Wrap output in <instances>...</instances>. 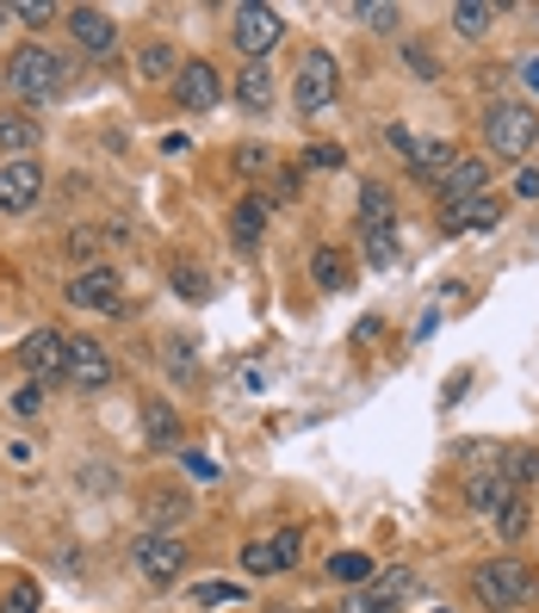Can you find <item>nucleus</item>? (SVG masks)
Masks as SVG:
<instances>
[{"label":"nucleus","instance_id":"f257e3e1","mask_svg":"<svg viewBox=\"0 0 539 613\" xmlns=\"http://www.w3.org/2000/svg\"><path fill=\"white\" fill-rule=\"evenodd\" d=\"M0 81H7V94L25 99V106H50V99H63L68 87H75V63H68L63 50H50L44 38H32V44H19L13 56H7Z\"/></svg>","mask_w":539,"mask_h":613},{"label":"nucleus","instance_id":"f03ea898","mask_svg":"<svg viewBox=\"0 0 539 613\" xmlns=\"http://www.w3.org/2000/svg\"><path fill=\"white\" fill-rule=\"evenodd\" d=\"M539 595V570L527 558H484L472 570V601L484 613H515Z\"/></svg>","mask_w":539,"mask_h":613},{"label":"nucleus","instance_id":"7ed1b4c3","mask_svg":"<svg viewBox=\"0 0 539 613\" xmlns=\"http://www.w3.org/2000/svg\"><path fill=\"white\" fill-rule=\"evenodd\" d=\"M484 142H490V156L521 161L539 142V106H527V99H490L484 106Z\"/></svg>","mask_w":539,"mask_h":613},{"label":"nucleus","instance_id":"20e7f679","mask_svg":"<svg viewBox=\"0 0 539 613\" xmlns=\"http://www.w3.org/2000/svg\"><path fill=\"white\" fill-rule=\"evenodd\" d=\"M335 99H341V63H335L329 50H304L298 75H292V106H298L304 118H317Z\"/></svg>","mask_w":539,"mask_h":613},{"label":"nucleus","instance_id":"39448f33","mask_svg":"<svg viewBox=\"0 0 539 613\" xmlns=\"http://www.w3.org/2000/svg\"><path fill=\"white\" fill-rule=\"evenodd\" d=\"M286 38V13L279 7H261V0H242L236 13H230V44L249 56V63H261L273 44Z\"/></svg>","mask_w":539,"mask_h":613},{"label":"nucleus","instance_id":"423d86ee","mask_svg":"<svg viewBox=\"0 0 539 613\" xmlns=\"http://www.w3.org/2000/svg\"><path fill=\"white\" fill-rule=\"evenodd\" d=\"M130 570H137L149 589H175L180 570H187V539L180 533H144L130 546Z\"/></svg>","mask_w":539,"mask_h":613},{"label":"nucleus","instance_id":"0eeeda50","mask_svg":"<svg viewBox=\"0 0 539 613\" xmlns=\"http://www.w3.org/2000/svg\"><path fill=\"white\" fill-rule=\"evenodd\" d=\"M63 298L75 304V310H99V316H118L125 310V285H118V267H106V261H94V267H75L63 285Z\"/></svg>","mask_w":539,"mask_h":613},{"label":"nucleus","instance_id":"6e6552de","mask_svg":"<svg viewBox=\"0 0 539 613\" xmlns=\"http://www.w3.org/2000/svg\"><path fill=\"white\" fill-rule=\"evenodd\" d=\"M415 577L410 570H391V577H372L366 589H348L341 595V613H397L403 601H410Z\"/></svg>","mask_w":539,"mask_h":613},{"label":"nucleus","instance_id":"1a4fd4ad","mask_svg":"<svg viewBox=\"0 0 539 613\" xmlns=\"http://www.w3.org/2000/svg\"><path fill=\"white\" fill-rule=\"evenodd\" d=\"M38 199H44V168H38L32 156H25V161H0V211L19 218V211H32Z\"/></svg>","mask_w":539,"mask_h":613},{"label":"nucleus","instance_id":"9d476101","mask_svg":"<svg viewBox=\"0 0 539 613\" xmlns=\"http://www.w3.org/2000/svg\"><path fill=\"white\" fill-rule=\"evenodd\" d=\"M19 366L32 378H68V335H56V329H32L25 341H19Z\"/></svg>","mask_w":539,"mask_h":613},{"label":"nucleus","instance_id":"9b49d317","mask_svg":"<svg viewBox=\"0 0 539 613\" xmlns=\"http://www.w3.org/2000/svg\"><path fill=\"white\" fill-rule=\"evenodd\" d=\"M441 211H453V204H472V199H484L490 192V161L484 156H459L453 168L441 173Z\"/></svg>","mask_w":539,"mask_h":613},{"label":"nucleus","instance_id":"f8f14e48","mask_svg":"<svg viewBox=\"0 0 539 613\" xmlns=\"http://www.w3.org/2000/svg\"><path fill=\"white\" fill-rule=\"evenodd\" d=\"M68 384H81V391H106L112 384V353L94 335H68Z\"/></svg>","mask_w":539,"mask_h":613},{"label":"nucleus","instance_id":"ddd939ff","mask_svg":"<svg viewBox=\"0 0 539 613\" xmlns=\"http://www.w3.org/2000/svg\"><path fill=\"white\" fill-rule=\"evenodd\" d=\"M68 38H75L87 56H112V44H118V19L99 13V7H68Z\"/></svg>","mask_w":539,"mask_h":613},{"label":"nucleus","instance_id":"4468645a","mask_svg":"<svg viewBox=\"0 0 539 613\" xmlns=\"http://www.w3.org/2000/svg\"><path fill=\"white\" fill-rule=\"evenodd\" d=\"M515 496H521V489L508 484L503 472H465V508H472V515L496 520L508 503H515Z\"/></svg>","mask_w":539,"mask_h":613},{"label":"nucleus","instance_id":"2eb2a0df","mask_svg":"<svg viewBox=\"0 0 539 613\" xmlns=\"http://www.w3.org/2000/svg\"><path fill=\"white\" fill-rule=\"evenodd\" d=\"M175 99H180V112H211L223 99V81H218V68L211 63H187L175 75Z\"/></svg>","mask_w":539,"mask_h":613},{"label":"nucleus","instance_id":"dca6fc26","mask_svg":"<svg viewBox=\"0 0 539 613\" xmlns=\"http://www.w3.org/2000/svg\"><path fill=\"white\" fill-rule=\"evenodd\" d=\"M496 223H503V199H496V192H484V199H472V204H453V211H441V236L496 230Z\"/></svg>","mask_w":539,"mask_h":613},{"label":"nucleus","instance_id":"f3484780","mask_svg":"<svg viewBox=\"0 0 539 613\" xmlns=\"http://www.w3.org/2000/svg\"><path fill=\"white\" fill-rule=\"evenodd\" d=\"M273 99H279V87H273V68H267V63H242V75H236V106L254 112V118H267Z\"/></svg>","mask_w":539,"mask_h":613},{"label":"nucleus","instance_id":"a211bd4d","mask_svg":"<svg viewBox=\"0 0 539 613\" xmlns=\"http://www.w3.org/2000/svg\"><path fill=\"white\" fill-rule=\"evenodd\" d=\"M38 142H44V125L32 112H0V149H7V161H25Z\"/></svg>","mask_w":539,"mask_h":613},{"label":"nucleus","instance_id":"6ab92c4d","mask_svg":"<svg viewBox=\"0 0 539 613\" xmlns=\"http://www.w3.org/2000/svg\"><path fill=\"white\" fill-rule=\"evenodd\" d=\"M459 161V149L446 137H415V149H410V173L415 180H429V187H441V173Z\"/></svg>","mask_w":539,"mask_h":613},{"label":"nucleus","instance_id":"aec40b11","mask_svg":"<svg viewBox=\"0 0 539 613\" xmlns=\"http://www.w3.org/2000/svg\"><path fill=\"white\" fill-rule=\"evenodd\" d=\"M446 19H453V32L459 38H490L496 32V19H503V7H496V0H453V7H446Z\"/></svg>","mask_w":539,"mask_h":613},{"label":"nucleus","instance_id":"412c9836","mask_svg":"<svg viewBox=\"0 0 539 613\" xmlns=\"http://www.w3.org/2000/svg\"><path fill=\"white\" fill-rule=\"evenodd\" d=\"M310 285H317V292H348V285H353V261L335 249V242H323V249L310 254Z\"/></svg>","mask_w":539,"mask_h":613},{"label":"nucleus","instance_id":"4be33fe9","mask_svg":"<svg viewBox=\"0 0 539 613\" xmlns=\"http://www.w3.org/2000/svg\"><path fill=\"white\" fill-rule=\"evenodd\" d=\"M267 211H273V204L261 199V192L242 199L236 211H230V242H236V249H261V236H267Z\"/></svg>","mask_w":539,"mask_h":613},{"label":"nucleus","instance_id":"5701e85b","mask_svg":"<svg viewBox=\"0 0 539 613\" xmlns=\"http://www.w3.org/2000/svg\"><path fill=\"white\" fill-rule=\"evenodd\" d=\"M144 441L161 446V453L180 446V409L168 403V397H149V403H144Z\"/></svg>","mask_w":539,"mask_h":613},{"label":"nucleus","instance_id":"b1692460","mask_svg":"<svg viewBox=\"0 0 539 613\" xmlns=\"http://www.w3.org/2000/svg\"><path fill=\"white\" fill-rule=\"evenodd\" d=\"M397 223V199L384 180H360V230H391Z\"/></svg>","mask_w":539,"mask_h":613},{"label":"nucleus","instance_id":"393cba45","mask_svg":"<svg viewBox=\"0 0 539 613\" xmlns=\"http://www.w3.org/2000/svg\"><path fill=\"white\" fill-rule=\"evenodd\" d=\"M180 68H187V63H180L175 44H144V50H137V75H144V81H175Z\"/></svg>","mask_w":539,"mask_h":613},{"label":"nucleus","instance_id":"a878e982","mask_svg":"<svg viewBox=\"0 0 539 613\" xmlns=\"http://www.w3.org/2000/svg\"><path fill=\"white\" fill-rule=\"evenodd\" d=\"M161 366H168L175 384H192V378H199V353H192L187 335H168V341H161Z\"/></svg>","mask_w":539,"mask_h":613},{"label":"nucleus","instance_id":"bb28decb","mask_svg":"<svg viewBox=\"0 0 539 613\" xmlns=\"http://www.w3.org/2000/svg\"><path fill=\"white\" fill-rule=\"evenodd\" d=\"M144 515L156 520V533H168V527H180V520H192V508H187V496H175V489H156L144 503Z\"/></svg>","mask_w":539,"mask_h":613},{"label":"nucleus","instance_id":"cd10ccee","mask_svg":"<svg viewBox=\"0 0 539 613\" xmlns=\"http://www.w3.org/2000/svg\"><path fill=\"white\" fill-rule=\"evenodd\" d=\"M329 577L341 582V589H366V582H372V558H366V551H335Z\"/></svg>","mask_w":539,"mask_h":613},{"label":"nucleus","instance_id":"c85d7f7f","mask_svg":"<svg viewBox=\"0 0 539 613\" xmlns=\"http://www.w3.org/2000/svg\"><path fill=\"white\" fill-rule=\"evenodd\" d=\"M496 472H503L515 489L533 484V477H539V446H503V465H496Z\"/></svg>","mask_w":539,"mask_h":613},{"label":"nucleus","instance_id":"c756f323","mask_svg":"<svg viewBox=\"0 0 539 613\" xmlns=\"http://www.w3.org/2000/svg\"><path fill=\"white\" fill-rule=\"evenodd\" d=\"M496 533H503L508 546H521V539L533 533V503H527V496H515V503H508L503 515H496Z\"/></svg>","mask_w":539,"mask_h":613},{"label":"nucleus","instance_id":"7c9ffc66","mask_svg":"<svg viewBox=\"0 0 539 613\" xmlns=\"http://www.w3.org/2000/svg\"><path fill=\"white\" fill-rule=\"evenodd\" d=\"M242 577H279V551H273V533H267V539H249V546H242Z\"/></svg>","mask_w":539,"mask_h":613},{"label":"nucleus","instance_id":"2f4dec72","mask_svg":"<svg viewBox=\"0 0 539 613\" xmlns=\"http://www.w3.org/2000/svg\"><path fill=\"white\" fill-rule=\"evenodd\" d=\"M348 13L360 19L366 32H397V19H403L397 7H384V0H360V7H348Z\"/></svg>","mask_w":539,"mask_h":613},{"label":"nucleus","instance_id":"473e14b6","mask_svg":"<svg viewBox=\"0 0 539 613\" xmlns=\"http://www.w3.org/2000/svg\"><path fill=\"white\" fill-rule=\"evenodd\" d=\"M366 261H372V273H391V261H397V230H366Z\"/></svg>","mask_w":539,"mask_h":613},{"label":"nucleus","instance_id":"72a5a7b5","mask_svg":"<svg viewBox=\"0 0 539 613\" xmlns=\"http://www.w3.org/2000/svg\"><path fill=\"white\" fill-rule=\"evenodd\" d=\"M242 601V582H199L192 589V607H236Z\"/></svg>","mask_w":539,"mask_h":613},{"label":"nucleus","instance_id":"f704fd0d","mask_svg":"<svg viewBox=\"0 0 539 613\" xmlns=\"http://www.w3.org/2000/svg\"><path fill=\"white\" fill-rule=\"evenodd\" d=\"M38 607H44V595H38L32 577H19L13 589H7V601H0V613H38Z\"/></svg>","mask_w":539,"mask_h":613},{"label":"nucleus","instance_id":"c9c22d12","mask_svg":"<svg viewBox=\"0 0 539 613\" xmlns=\"http://www.w3.org/2000/svg\"><path fill=\"white\" fill-rule=\"evenodd\" d=\"M236 173H249V180L273 173V149H267V142H242V149H236Z\"/></svg>","mask_w":539,"mask_h":613},{"label":"nucleus","instance_id":"e433bc0d","mask_svg":"<svg viewBox=\"0 0 539 613\" xmlns=\"http://www.w3.org/2000/svg\"><path fill=\"white\" fill-rule=\"evenodd\" d=\"M273 551H279V570H298V558H304V533H298V527H279V533H273Z\"/></svg>","mask_w":539,"mask_h":613},{"label":"nucleus","instance_id":"4c0bfd02","mask_svg":"<svg viewBox=\"0 0 539 613\" xmlns=\"http://www.w3.org/2000/svg\"><path fill=\"white\" fill-rule=\"evenodd\" d=\"M298 192H304V168H273V192H267V204L298 199Z\"/></svg>","mask_w":539,"mask_h":613},{"label":"nucleus","instance_id":"58836bf2","mask_svg":"<svg viewBox=\"0 0 539 613\" xmlns=\"http://www.w3.org/2000/svg\"><path fill=\"white\" fill-rule=\"evenodd\" d=\"M180 472H187L192 484H218V465H211L205 453H192V446H187V453H180Z\"/></svg>","mask_w":539,"mask_h":613},{"label":"nucleus","instance_id":"ea45409f","mask_svg":"<svg viewBox=\"0 0 539 613\" xmlns=\"http://www.w3.org/2000/svg\"><path fill=\"white\" fill-rule=\"evenodd\" d=\"M13 19H25V25H50L56 7H50V0H13Z\"/></svg>","mask_w":539,"mask_h":613},{"label":"nucleus","instance_id":"a19ab883","mask_svg":"<svg viewBox=\"0 0 539 613\" xmlns=\"http://www.w3.org/2000/svg\"><path fill=\"white\" fill-rule=\"evenodd\" d=\"M341 149H335V142H310V149H304V168H341Z\"/></svg>","mask_w":539,"mask_h":613},{"label":"nucleus","instance_id":"79ce46f5","mask_svg":"<svg viewBox=\"0 0 539 613\" xmlns=\"http://www.w3.org/2000/svg\"><path fill=\"white\" fill-rule=\"evenodd\" d=\"M403 63H410L422 81H434V75H441V63H434V56H429V50H422V44H403Z\"/></svg>","mask_w":539,"mask_h":613},{"label":"nucleus","instance_id":"37998d69","mask_svg":"<svg viewBox=\"0 0 539 613\" xmlns=\"http://www.w3.org/2000/svg\"><path fill=\"white\" fill-rule=\"evenodd\" d=\"M175 292H180V298H205L211 285L199 279V267H175Z\"/></svg>","mask_w":539,"mask_h":613},{"label":"nucleus","instance_id":"c03bdc74","mask_svg":"<svg viewBox=\"0 0 539 613\" xmlns=\"http://www.w3.org/2000/svg\"><path fill=\"white\" fill-rule=\"evenodd\" d=\"M384 142H391L397 156L410 161V149H415V130H410V125H397V118H391V125H384Z\"/></svg>","mask_w":539,"mask_h":613},{"label":"nucleus","instance_id":"a18cd8bd","mask_svg":"<svg viewBox=\"0 0 539 613\" xmlns=\"http://www.w3.org/2000/svg\"><path fill=\"white\" fill-rule=\"evenodd\" d=\"M13 409H19V415H38V409H44V391H38V384H25V391L13 397Z\"/></svg>","mask_w":539,"mask_h":613},{"label":"nucleus","instance_id":"49530a36","mask_svg":"<svg viewBox=\"0 0 539 613\" xmlns=\"http://www.w3.org/2000/svg\"><path fill=\"white\" fill-rule=\"evenodd\" d=\"M515 199H539V168H521V173H515Z\"/></svg>","mask_w":539,"mask_h":613},{"label":"nucleus","instance_id":"de8ad7c7","mask_svg":"<svg viewBox=\"0 0 539 613\" xmlns=\"http://www.w3.org/2000/svg\"><path fill=\"white\" fill-rule=\"evenodd\" d=\"M521 81H527V87L539 94V56H521Z\"/></svg>","mask_w":539,"mask_h":613},{"label":"nucleus","instance_id":"09e8293b","mask_svg":"<svg viewBox=\"0 0 539 613\" xmlns=\"http://www.w3.org/2000/svg\"><path fill=\"white\" fill-rule=\"evenodd\" d=\"M0 19H13V7H0Z\"/></svg>","mask_w":539,"mask_h":613},{"label":"nucleus","instance_id":"8fccbe9b","mask_svg":"<svg viewBox=\"0 0 539 613\" xmlns=\"http://www.w3.org/2000/svg\"><path fill=\"white\" fill-rule=\"evenodd\" d=\"M441 613H446V607H441Z\"/></svg>","mask_w":539,"mask_h":613}]
</instances>
